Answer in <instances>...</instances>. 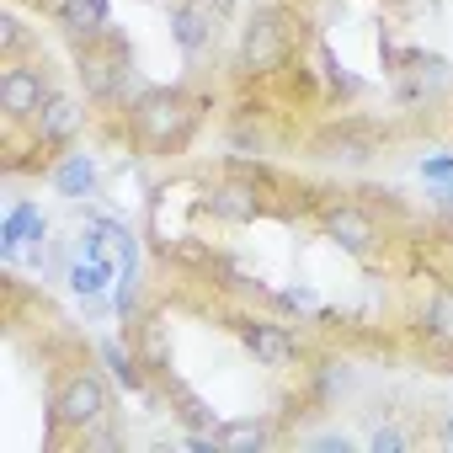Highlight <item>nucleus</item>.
<instances>
[{"instance_id":"13","label":"nucleus","mask_w":453,"mask_h":453,"mask_svg":"<svg viewBox=\"0 0 453 453\" xmlns=\"http://www.w3.org/2000/svg\"><path fill=\"white\" fill-rule=\"evenodd\" d=\"M128 342L139 352V363L150 368V379H165L171 373V326L160 310H144L134 326H128Z\"/></svg>"},{"instance_id":"19","label":"nucleus","mask_w":453,"mask_h":453,"mask_svg":"<svg viewBox=\"0 0 453 453\" xmlns=\"http://www.w3.org/2000/svg\"><path fill=\"white\" fill-rule=\"evenodd\" d=\"M27 54H33V33H27V22L17 12H6V17H0V65H6V59H27Z\"/></svg>"},{"instance_id":"20","label":"nucleus","mask_w":453,"mask_h":453,"mask_svg":"<svg viewBox=\"0 0 453 453\" xmlns=\"http://www.w3.org/2000/svg\"><path fill=\"white\" fill-rule=\"evenodd\" d=\"M368 448H373V453H405V448H411V432L379 426V432H368Z\"/></svg>"},{"instance_id":"24","label":"nucleus","mask_w":453,"mask_h":453,"mask_svg":"<svg viewBox=\"0 0 453 453\" xmlns=\"http://www.w3.org/2000/svg\"><path fill=\"white\" fill-rule=\"evenodd\" d=\"M197 6H219V12H224V6H230V0H197Z\"/></svg>"},{"instance_id":"8","label":"nucleus","mask_w":453,"mask_h":453,"mask_svg":"<svg viewBox=\"0 0 453 453\" xmlns=\"http://www.w3.org/2000/svg\"><path fill=\"white\" fill-rule=\"evenodd\" d=\"M310 155L326 160V165H347V171L373 165V160H379V128L363 123V118H331V123L315 128Z\"/></svg>"},{"instance_id":"2","label":"nucleus","mask_w":453,"mask_h":453,"mask_svg":"<svg viewBox=\"0 0 453 453\" xmlns=\"http://www.w3.org/2000/svg\"><path fill=\"white\" fill-rule=\"evenodd\" d=\"M304 43V17L288 0H257L241 43H235V81L241 86H267L283 70H294V54Z\"/></svg>"},{"instance_id":"4","label":"nucleus","mask_w":453,"mask_h":453,"mask_svg":"<svg viewBox=\"0 0 453 453\" xmlns=\"http://www.w3.org/2000/svg\"><path fill=\"white\" fill-rule=\"evenodd\" d=\"M273 187H278V176H273L267 165L230 160V165H224V176H213V181L203 187L197 208H203L208 219H219V224H251V219L267 213Z\"/></svg>"},{"instance_id":"14","label":"nucleus","mask_w":453,"mask_h":453,"mask_svg":"<svg viewBox=\"0 0 453 453\" xmlns=\"http://www.w3.org/2000/svg\"><path fill=\"white\" fill-rule=\"evenodd\" d=\"M49 181L59 187V197H75L81 203V197H91L102 187V160L91 150H65V155H54Z\"/></svg>"},{"instance_id":"16","label":"nucleus","mask_w":453,"mask_h":453,"mask_svg":"<svg viewBox=\"0 0 453 453\" xmlns=\"http://www.w3.org/2000/svg\"><path fill=\"white\" fill-rule=\"evenodd\" d=\"M33 241H49V219H43V208H38L33 197H22V203L6 213V230H0V257L17 262L22 246H33Z\"/></svg>"},{"instance_id":"3","label":"nucleus","mask_w":453,"mask_h":453,"mask_svg":"<svg viewBox=\"0 0 453 453\" xmlns=\"http://www.w3.org/2000/svg\"><path fill=\"white\" fill-rule=\"evenodd\" d=\"M102 421H112V389H107V379L96 368H70L59 379L54 400H49V442H59V437L81 442Z\"/></svg>"},{"instance_id":"5","label":"nucleus","mask_w":453,"mask_h":453,"mask_svg":"<svg viewBox=\"0 0 453 453\" xmlns=\"http://www.w3.org/2000/svg\"><path fill=\"white\" fill-rule=\"evenodd\" d=\"M75 75L86 86V102L96 107H128V86H134V49L123 43V33L112 27L96 43L75 49Z\"/></svg>"},{"instance_id":"6","label":"nucleus","mask_w":453,"mask_h":453,"mask_svg":"<svg viewBox=\"0 0 453 453\" xmlns=\"http://www.w3.org/2000/svg\"><path fill=\"white\" fill-rule=\"evenodd\" d=\"M315 224H320V235H326L331 246H342L347 257H373V251L384 246V224H379V213H373L368 203L347 197V192L320 197V203H315Z\"/></svg>"},{"instance_id":"9","label":"nucleus","mask_w":453,"mask_h":453,"mask_svg":"<svg viewBox=\"0 0 453 453\" xmlns=\"http://www.w3.org/2000/svg\"><path fill=\"white\" fill-rule=\"evenodd\" d=\"M86 123H91L86 102L70 96V91H54V96L38 107V118L27 123V134H33V144H38L43 155H65V150H75V139L86 134Z\"/></svg>"},{"instance_id":"11","label":"nucleus","mask_w":453,"mask_h":453,"mask_svg":"<svg viewBox=\"0 0 453 453\" xmlns=\"http://www.w3.org/2000/svg\"><path fill=\"white\" fill-rule=\"evenodd\" d=\"M171 38L187 59H203L213 54V38H219V6H197V0H176L171 6Z\"/></svg>"},{"instance_id":"21","label":"nucleus","mask_w":453,"mask_h":453,"mask_svg":"<svg viewBox=\"0 0 453 453\" xmlns=\"http://www.w3.org/2000/svg\"><path fill=\"white\" fill-rule=\"evenodd\" d=\"M421 176H426V181H453V150L426 155V160H421Z\"/></svg>"},{"instance_id":"23","label":"nucleus","mask_w":453,"mask_h":453,"mask_svg":"<svg viewBox=\"0 0 453 453\" xmlns=\"http://www.w3.org/2000/svg\"><path fill=\"white\" fill-rule=\"evenodd\" d=\"M442 442H448V448H453V411H448V416H442Z\"/></svg>"},{"instance_id":"1","label":"nucleus","mask_w":453,"mask_h":453,"mask_svg":"<svg viewBox=\"0 0 453 453\" xmlns=\"http://www.w3.org/2000/svg\"><path fill=\"white\" fill-rule=\"evenodd\" d=\"M208 118V96L187 86H150L123 107V134L144 155H181Z\"/></svg>"},{"instance_id":"22","label":"nucleus","mask_w":453,"mask_h":453,"mask_svg":"<svg viewBox=\"0 0 453 453\" xmlns=\"http://www.w3.org/2000/svg\"><path fill=\"white\" fill-rule=\"evenodd\" d=\"M315 448H342V453H347L352 437H347V432H326V437H315Z\"/></svg>"},{"instance_id":"17","label":"nucleus","mask_w":453,"mask_h":453,"mask_svg":"<svg viewBox=\"0 0 453 453\" xmlns=\"http://www.w3.org/2000/svg\"><path fill=\"white\" fill-rule=\"evenodd\" d=\"M96 357L107 363V373H112V379H118L128 395H150V368L139 363L134 342L123 347V342H112V336H107V342H96Z\"/></svg>"},{"instance_id":"7","label":"nucleus","mask_w":453,"mask_h":453,"mask_svg":"<svg viewBox=\"0 0 453 453\" xmlns=\"http://www.w3.org/2000/svg\"><path fill=\"white\" fill-rule=\"evenodd\" d=\"M54 75H49V59H6L0 65V118L6 123H33L38 107L54 96Z\"/></svg>"},{"instance_id":"10","label":"nucleus","mask_w":453,"mask_h":453,"mask_svg":"<svg viewBox=\"0 0 453 453\" xmlns=\"http://www.w3.org/2000/svg\"><path fill=\"white\" fill-rule=\"evenodd\" d=\"M235 336L257 357V368H294L304 357V342L294 336V326H283L273 315H241L235 320Z\"/></svg>"},{"instance_id":"12","label":"nucleus","mask_w":453,"mask_h":453,"mask_svg":"<svg viewBox=\"0 0 453 453\" xmlns=\"http://www.w3.org/2000/svg\"><path fill=\"white\" fill-rule=\"evenodd\" d=\"M49 17H54V27H59L75 49L112 33V6H107V0H54Z\"/></svg>"},{"instance_id":"15","label":"nucleus","mask_w":453,"mask_h":453,"mask_svg":"<svg viewBox=\"0 0 453 453\" xmlns=\"http://www.w3.org/2000/svg\"><path fill=\"white\" fill-rule=\"evenodd\" d=\"M416 336H421L432 352L453 357V283H437V288L426 294V304L416 310Z\"/></svg>"},{"instance_id":"18","label":"nucleus","mask_w":453,"mask_h":453,"mask_svg":"<svg viewBox=\"0 0 453 453\" xmlns=\"http://www.w3.org/2000/svg\"><path fill=\"white\" fill-rule=\"evenodd\" d=\"M278 437V426L267 416H235V421H219V448L224 453H257Z\"/></svg>"}]
</instances>
